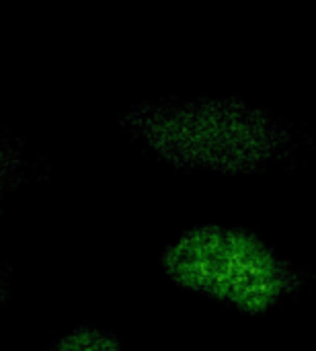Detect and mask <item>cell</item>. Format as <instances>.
Segmentation results:
<instances>
[{
    "instance_id": "obj_1",
    "label": "cell",
    "mask_w": 316,
    "mask_h": 351,
    "mask_svg": "<svg viewBox=\"0 0 316 351\" xmlns=\"http://www.w3.org/2000/svg\"><path fill=\"white\" fill-rule=\"evenodd\" d=\"M121 132L185 171L255 175L294 162L304 136L282 115L236 97H162L130 105Z\"/></svg>"
},
{
    "instance_id": "obj_2",
    "label": "cell",
    "mask_w": 316,
    "mask_h": 351,
    "mask_svg": "<svg viewBox=\"0 0 316 351\" xmlns=\"http://www.w3.org/2000/svg\"><path fill=\"white\" fill-rule=\"evenodd\" d=\"M165 276L183 290L245 315H261L302 292L304 278L259 234L206 224L179 234L160 257Z\"/></svg>"
},
{
    "instance_id": "obj_3",
    "label": "cell",
    "mask_w": 316,
    "mask_h": 351,
    "mask_svg": "<svg viewBox=\"0 0 316 351\" xmlns=\"http://www.w3.org/2000/svg\"><path fill=\"white\" fill-rule=\"evenodd\" d=\"M49 351H125L121 341L95 325H82L64 335Z\"/></svg>"
}]
</instances>
